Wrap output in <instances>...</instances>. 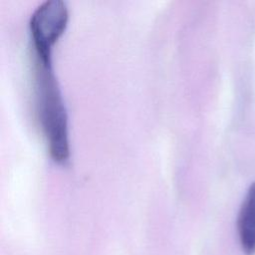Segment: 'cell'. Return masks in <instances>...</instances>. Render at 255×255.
Listing matches in <instances>:
<instances>
[{"label":"cell","instance_id":"obj_1","mask_svg":"<svg viewBox=\"0 0 255 255\" xmlns=\"http://www.w3.org/2000/svg\"><path fill=\"white\" fill-rule=\"evenodd\" d=\"M33 77L35 113L49 154L55 161L64 163L70 155L68 115L52 60L34 56Z\"/></svg>","mask_w":255,"mask_h":255},{"label":"cell","instance_id":"obj_2","mask_svg":"<svg viewBox=\"0 0 255 255\" xmlns=\"http://www.w3.org/2000/svg\"><path fill=\"white\" fill-rule=\"evenodd\" d=\"M68 19V7L62 0H46L34 10L29 28L35 56L51 59L52 47L63 34Z\"/></svg>","mask_w":255,"mask_h":255},{"label":"cell","instance_id":"obj_3","mask_svg":"<svg viewBox=\"0 0 255 255\" xmlns=\"http://www.w3.org/2000/svg\"><path fill=\"white\" fill-rule=\"evenodd\" d=\"M237 233L243 252L255 254V182L247 190L237 216Z\"/></svg>","mask_w":255,"mask_h":255}]
</instances>
